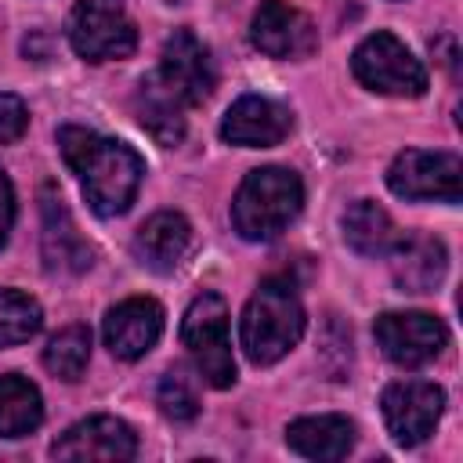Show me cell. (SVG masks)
Instances as JSON below:
<instances>
[{"mask_svg":"<svg viewBox=\"0 0 463 463\" xmlns=\"http://www.w3.org/2000/svg\"><path fill=\"white\" fill-rule=\"evenodd\" d=\"M43 260L51 271H69V275H80L90 268V246L83 242V235L76 232L61 195L54 192V184H43Z\"/></svg>","mask_w":463,"mask_h":463,"instance_id":"cell-15","label":"cell"},{"mask_svg":"<svg viewBox=\"0 0 463 463\" xmlns=\"http://www.w3.org/2000/svg\"><path fill=\"white\" fill-rule=\"evenodd\" d=\"M286 445L304 459H344L354 445V423L347 416H300L286 427Z\"/></svg>","mask_w":463,"mask_h":463,"instance_id":"cell-18","label":"cell"},{"mask_svg":"<svg viewBox=\"0 0 463 463\" xmlns=\"http://www.w3.org/2000/svg\"><path fill=\"white\" fill-rule=\"evenodd\" d=\"M184 105H203L213 87H217V69L213 58L206 51V43L188 33L177 29L166 43H163V58H159V72H156Z\"/></svg>","mask_w":463,"mask_h":463,"instance_id":"cell-10","label":"cell"},{"mask_svg":"<svg viewBox=\"0 0 463 463\" xmlns=\"http://www.w3.org/2000/svg\"><path fill=\"white\" fill-rule=\"evenodd\" d=\"M43 326V311L29 293L0 289V347L25 344Z\"/></svg>","mask_w":463,"mask_h":463,"instance_id":"cell-23","label":"cell"},{"mask_svg":"<svg viewBox=\"0 0 463 463\" xmlns=\"http://www.w3.org/2000/svg\"><path fill=\"white\" fill-rule=\"evenodd\" d=\"M11 224H14V188H11V177L0 170V250L7 246Z\"/></svg>","mask_w":463,"mask_h":463,"instance_id":"cell-26","label":"cell"},{"mask_svg":"<svg viewBox=\"0 0 463 463\" xmlns=\"http://www.w3.org/2000/svg\"><path fill=\"white\" fill-rule=\"evenodd\" d=\"M159 336H163V307L152 297H130L105 315V347L123 362L148 354Z\"/></svg>","mask_w":463,"mask_h":463,"instance_id":"cell-14","label":"cell"},{"mask_svg":"<svg viewBox=\"0 0 463 463\" xmlns=\"http://www.w3.org/2000/svg\"><path fill=\"white\" fill-rule=\"evenodd\" d=\"M304 304L286 275H271L246 300L239 318V340L253 365H271L304 336Z\"/></svg>","mask_w":463,"mask_h":463,"instance_id":"cell-2","label":"cell"},{"mask_svg":"<svg viewBox=\"0 0 463 463\" xmlns=\"http://www.w3.org/2000/svg\"><path fill=\"white\" fill-rule=\"evenodd\" d=\"M380 409L391 438L405 449H416L434 434L445 409V391L430 380H398L383 391Z\"/></svg>","mask_w":463,"mask_h":463,"instance_id":"cell-8","label":"cell"},{"mask_svg":"<svg viewBox=\"0 0 463 463\" xmlns=\"http://www.w3.org/2000/svg\"><path fill=\"white\" fill-rule=\"evenodd\" d=\"M250 40L268 58H307L318 47L315 22L282 0H264L257 7L250 22Z\"/></svg>","mask_w":463,"mask_h":463,"instance_id":"cell-11","label":"cell"},{"mask_svg":"<svg viewBox=\"0 0 463 463\" xmlns=\"http://www.w3.org/2000/svg\"><path fill=\"white\" fill-rule=\"evenodd\" d=\"M289 127H293V116L286 105L260 94H246L224 112L221 137L239 148H271L289 134Z\"/></svg>","mask_w":463,"mask_h":463,"instance_id":"cell-13","label":"cell"},{"mask_svg":"<svg viewBox=\"0 0 463 463\" xmlns=\"http://www.w3.org/2000/svg\"><path fill=\"white\" fill-rule=\"evenodd\" d=\"M351 72L362 87L391 98H420L427 94V69L412 51L394 36V33H369L354 54H351Z\"/></svg>","mask_w":463,"mask_h":463,"instance_id":"cell-5","label":"cell"},{"mask_svg":"<svg viewBox=\"0 0 463 463\" xmlns=\"http://www.w3.org/2000/svg\"><path fill=\"white\" fill-rule=\"evenodd\" d=\"M156 405H159L163 416L174 420V423H188V420H195V412H199V398H195L188 376L177 373V369H174V373H163V380H159V387H156Z\"/></svg>","mask_w":463,"mask_h":463,"instance_id":"cell-24","label":"cell"},{"mask_svg":"<svg viewBox=\"0 0 463 463\" xmlns=\"http://www.w3.org/2000/svg\"><path fill=\"white\" fill-rule=\"evenodd\" d=\"M373 333H376L380 351L402 369H420L434 362L449 344L441 318L427 311H387L376 318Z\"/></svg>","mask_w":463,"mask_h":463,"instance_id":"cell-9","label":"cell"},{"mask_svg":"<svg viewBox=\"0 0 463 463\" xmlns=\"http://www.w3.org/2000/svg\"><path fill=\"white\" fill-rule=\"evenodd\" d=\"M134 112L141 127L159 141V145H177L184 137V101L152 72L137 83L134 94Z\"/></svg>","mask_w":463,"mask_h":463,"instance_id":"cell-20","label":"cell"},{"mask_svg":"<svg viewBox=\"0 0 463 463\" xmlns=\"http://www.w3.org/2000/svg\"><path fill=\"white\" fill-rule=\"evenodd\" d=\"M344 239L362 257H391L398 250V242L405 239V232L391 221V213L380 203L358 199L344 213Z\"/></svg>","mask_w":463,"mask_h":463,"instance_id":"cell-19","label":"cell"},{"mask_svg":"<svg viewBox=\"0 0 463 463\" xmlns=\"http://www.w3.org/2000/svg\"><path fill=\"white\" fill-rule=\"evenodd\" d=\"M181 340L192 351L195 369L203 380L217 391L235 383V358H232V336H228V304L217 293H199L181 322Z\"/></svg>","mask_w":463,"mask_h":463,"instance_id":"cell-6","label":"cell"},{"mask_svg":"<svg viewBox=\"0 0 463 463\" xmlns=\"http://www.w3.org/2000/svg\"><path fill=\"white\" fill-rule=\"evenodd\" d=\"M43 420V398L36 383L18 373L0 376V438H25Z\"/></svg>","mask_w":463,"mask_h":463,"instance_id":"cell-21","label":"cell"},{"mask_svg":"<svg viewBox=\"0 0 463 463\" xmlns=\"http://www.w3.org/2000/svg\"><path fill=\"white\" fill-rule=\"evenodd\" d=\"M387 188L398 199H441L459 203L463 195V159L456 152H427L405 148L387 166Z\"/></svg>","mask_w":463,"mask_h":463,"instance_id":"cell-7","label":"cell"},{"mask_svg":"<svg viewBox=\"0 0 463 463\" xmlns=\"http://www.w3.org/2000/svg\"><path fill=\"white\" fill-rule=\"evenodd\" d=\"M192 246V224L177 210L152 213L134 235V257L152 271H174Z\"/></svg>","mask_w":463,"mask_h":463,"instance_id":"cell-16","label":"cell"},{"mask_svg":"<svg viewBox=\"0 0 463 463\" xmlns=\"http://www.w3.org/2000/svg\"><path fill=\"white\" fill-rule=\"evenodd\" d=\"M65 36L83 61H119L137 47V29L123 0H76L65 22Z\"/></svg>","mask_w":463,"mask_h":463,"instance_id":"cell-4","label":"cell"},{"mask_svg":"<svg viewBox=\"0 0 463 463\" xmlns=\"http://www.w3.org/2000/svg\"><path fill=\"white\" fill-rule=\"evenodd\" d=\"M304 206V184L286 166L250 170L232 199V224L250 242H268L282 235Z\"/></svg>","mask_w":463,"mask_h":463,"instance_id":"cell-3","label":"cell"},{"mask_svg":"<svg viewBox=\"0 0 463 463\" xmlns=\"http://www.w3.org/2000/svg\"><path fill=\"white\" fill-rule=\"evenodd\" d=\"M25 127H29V109H25V101H22L18 94L0 90V145L18 141V137L25 134Z\"/></svg>","mask_w":463,"mask_h":463,"instance_id":"cell-25","label":"cell"},{"mask_svg":"<svg viewBox=\"0 0 463 463\" xmlns=\"http://www.w3.org/2000/svg\"><path fill=\"white\" fill-rule=\"evenodd\" d=\"M54 459H105V463H123L137 456V434L116 420V416H87L72 423L54 445Z\"/></svg>","mask_w":463,"mask_h":463,"instance_id":"cell-12","label":"cell"},{"mask_svg":"<svg viewBox=\"0 0 463 463\" xmlns=\"http://www.w3.org/2000/svg\"><path fill=\"white\" fill-rule=\"evenodd\" d=\"M391 257L394 282L405 293H430L434 286H441L449 268V253L434 235H405Z\"/></svg>","mask_w":463,"mask_h":463,"instance_id":"cell-17","label":"cell"},{"mask_svg":"<svg viewBox=\"0 0 463 463\" xmlns=\"http://www.w3.org/2000/svg\"><path fill=\"white\" fill-rule=\"evenodd\" d=\"M90 362V329L87 326H65L47 347H43V365L58 380H80Z\"/></svg>","mask_w":463,"mask_h":463,"instance_id":"cell-22","label":"cell"},{"mask_svg":"<svg viewBox=\"0 0 463 463\" xmlns=\"http://www.w3.org/2000/svg\"><path fill=\"white\" fill-rule=\"evenodd\" d=\"M58 148H61L69 170L80 177L83 195L94 213L116 217L134 203L145 163L130 145H123L116 137H101L87 127H61Z\"/></svg>","mask_w":463,"mask_h":463,"instance_id":"cell-1","label":"cell"}]
</instances>
